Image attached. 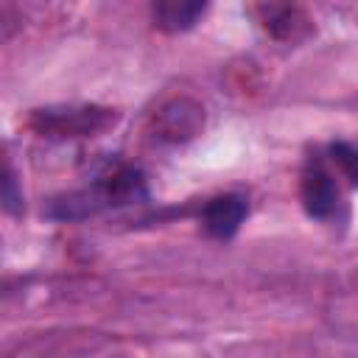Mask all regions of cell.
I'll return each mask as SVG.
<instances>
[{
  "label": "cell",
  "mask_w": 358,
  "mask_h": 358,
  "mask_svg": "<svg viewBox=\"0 0 358 358\" xmlns=\"http://www.w3.org/2000/svg\"><path fill=\"white\" fill-rule=\"evenodd\" d=\"M246 218V199L227 193V196H215L204 204L201 210V227L207 235L213 238H232L238 232V227Z\"/></svg>",
  "instance_id": "obj_5"
},
{
  "label": "cell",
  "mask_w": 358,
  "mask_h": 358,
  "mask_svg": "<svg viewBox=\"0 0 358 358\" xmlns=\"http://www.w3.org/2000/svg\"><path fill=\"white\" fill-rule=\"evenodd\" d=\"M330 154H333V162L338 165V171L352 182L358 185V151L347 143H333L330 145Z\"/></svg>",
  "instance_id": "obj_8"
},
{
  "label": "cell",
  "mask_w": 358,
  "mask_h": 358,
  "mask_svg": "<svg viewBox=\"0 0 358 358\" xmlns=\"http://www.w3.org/2000/svg\"><path fill=\"white\" fill-rule=\"evenodd\" d=\"M207 11L204 3H187V0H162L151 8L157 28L168 31V34H179L196 25V20Z\"/></svg>",
  "instance_id": "obj_7"
},
{
  "label": "cell",
  "mask_w": 358,
  "mask_h": 358,
  "mask_svg": "<svg viewBox=\"0 0 358 358\" xmlns=\"http://www.w3.org/2000/svg\"><path fill=\"white\" fill-rule=\"evenodd\" d=\"M117 120L115 109L101 106H48L31 115V126L50 137H84L109 129Z\"/></svg>",
  "instance_id": "obj_2"
},
{
  "label": "cell",
  "mask_w": 358,
  "mask_h": 358,
  "mask_svg": "<svg viewBox=\"0 0 358 358\" xmlns=\"http://www.w3.org/2000/svg\"><path fill=\"white\" fill-rule=\"evenodd\" d=\"M145 196V182L137 168L131 165H115L106 173H101L92 187L81 193H70L48 210L56 218H78L87 213H95L101 207H117V204H131Z\"/></svg>",
  "instance_id": "obj_1"
},
{
  "label": "cell",
  "mask_w": 358,
  "mask_h": 358,
  "mask_svg": "<svg viewBox=\"0 0 358 358\" xmlns=\"http://www.w3.org/2000/svg\"><path fill=\"white\" fill-rule=\"evenodd\" d=\"M299 196H302V207L310 218H316V221L333 218V213L338 207V187L333 182V173L319 159L308 162V168L302 171Z\"/></svg>",
  "instance_id": "obj_3"
},
{
  "label": "cell",
  "mask_w": 358,
  "mask_h": 358,
  "mask_svg": "<svg viewBox=\"0 0 358 358\" xmlns=\"http://www.w3.org/2000/svg\"><path fill=\"white\" fill-rule=\"evenodd\" d=\"M3 199H6V210L8 213H17L20 210V196L14 193V176H11V171L6 168V179H3Z\"/></svg>",
  "instance_id": "obj_9"
},
{
  "label": "cell",
  "mask_w": 358,
  "mask_h": 358,
  "mask_svg": "<svg viewBox=\"0 0 358 358\" xmlns=\"http://www.w3.org/2000/svg\"><path fill=\"white\" fill-rule=\"evenodd\" d=\"M257 11H260V20H263V28L274 39L294 42V39H299L310 31V20L296 6H274L271 3V6H257Z\"/></svg>",
  "instance_id": "obj_6"
},
{
  "label": "cell",
  "mask_w": 358,
  "mask_h": 358,
  "mask_svg": "<svg viewBox=\"0 0 358 358\" xmlns=\"http://www.w3.org/2000/svg\"><path fill=\"white\" fill-rule=\"evenodd\" d=\"M201 126H204V109L190 98H176L157 112L154 137L165 143H182L199 134Z\"/></svg>",
  "instance_id": "obj_4"
}]
</instances>
